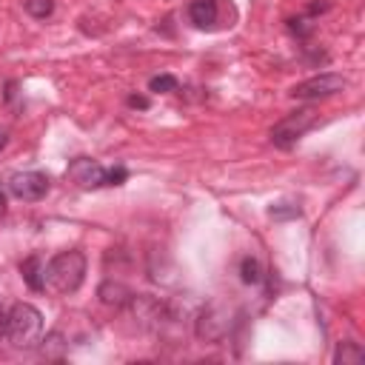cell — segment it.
I'll return each instance as SVG.
<instances>
[{"label":"cell","mask_w":365,"mask_h":365,"mask_svg":"<svg viewBox=\"0 0 365 365\" xmlns=\"http://www.w3.org/2000/svg\"><path fill=\"white\" fill-rule=\"evenodd\" d=\"M86 277V254L83 251H60L46 262V288L54 294H74Z\"/></svg>","instance_id":"obj_1"},{"label":"cell","mask_w":365,"mask_h":365,"mask_svg":"<svg viewBox=\"0 0 365 365\" xmlns=\"http://www.w3.org/2000/svg\"><path fill=\"white\" fill-rule=\"evenodd\" d=\"M40 334H43V314L34 305L17 302V305H11V311H6V339L14 348L37 345Z\"/></svg>","instance_id":"obj_2"},{"label":"cell","mask_w":365,"mask_h":365,"mask_svg":"<svg viewBox=\"0 0 365 365\" xmlns=\"http://www.w3.org/2000/svg\"><path fill=\"white\" fill-rule=\"evenodd\" d=\"M314 108H299V111H291L288 117H282L274 128H271V140H274V145H279V148H291L311 125H314Z\"/></svg>","instance_id":"obj_3"},{"label":"cell","mask_w":365,"mask_h":365,"mask_svg":"<svg viewBox=\"0 0 365 365\" xmlns=\"http://www.w3.org/2000/svg\"><path fill=\"white\" fill-rule=\"evenodd\" d=\"M345 88V77L342 74H317L311 80H302L291 88V97L294 100H319V97H328V94H336Z\"/></svg>","instance_id":"obj_4"},{"label":"cell","mask_w":365,"mask_h":365,"mask_svg":"<svg viewBox=\"0 0 365 365\" xmlns=\"http://www.w3.org/2000/svg\"><path fill=\"white\" fill-rule=\"evenodd\" d=\"M9 191L17 197V200H26V202H34L40 197L48 194V177L40 174V171H20L9 180Z\"/></svg>","instance_id":"obj_5"},{"label":"cell","mask_w":365,"mask_h":365,"mask_svg":"<svg viewBox=\"0 0 365 365\" xmlns=\"http://www.w3.org/2000/svg\"><path fill=\"white\" fill-rule=\"evenodd\" d=\"M66 177H68L74 185H80V188L106 185V168H103L97 160H91V157H77V160H71L68 168H66Z\"/></svg>","instance_id":"obj_6"},{"label":"cell","mask_w":365,"mask_h":365,"mask_svg":"<svg viewBox=\"0 0 365 365\" xmlns=\"http://www.w3.org/2000/svg\"><path fill=\"white\" fill-rule=\"evenodd\" d=\"M217 14H220V6L217 0H194L188 6V17L197 29H214L217 23Z\"/></svg>","instance_id":"obj_7"},{"label":"cell","mask_w":365,"mask_h":365,"mask_svg":"<svg viewBox=\"0 0 365 365\" xmlns=\"http://www.w3.org/2000/svg\"><path fill=\"white\" fill-rule=\"evenodd\" d=\"M20 274H23V282H26L31 291H43V288H46V262H43L37 254L29 257V259H23Z\"/></svg>","instance_id":"obj_8"},{"label":"cell","mask_w":365,"mask_h":365,"mask_svg":"<svg viewBox=\"0 0 365 365\" xmlns=\"http://www.w3.org/2000/svg\"><path fill=\"white\" fill-rule=\"evenodd\" d=\"M128 297H131L128 288L120 285V282H103V285H100V299H103L106 305H123Z\"/></svg>","instance_id":"obj_9"},{"label":"cell","mask_w":365,"mask_h":365,"mask_svg":"<svg viewBox=\"0 0 365 365\" xmlns=\"http://www.w3.org/2000/svg\"><path fill=\"white\" fill-rule=\"evenodd\" d=\"M362 348L356 345V342H339V348H336V354H334V362H342V365H356V362H362Z\"/></svg>","instance_id":"obj_10"},{"label":"cell","mask_w":365,"mask_h":365,"mask_svg":"<svg viewBox=\"0 0 365 365\" xmlns=\"http://www.w3.org/2000/svg\"><path fill=\"white\" fill-rule=\"evenodd\" d=\"M240 277H242L245 285H257V282L262 279V274H259V262H257L254 257H245V259L240 262Z\"/></svg>","instance_id":"obj_11"},{"label":"cell","mask_w":365,"mask_h":365,"mask_svg":"<svg viewBox=\"0 0 365 365\" xmlns=\"http://www.w3.org/2000/svg\"><path fill=\"white\" fill-rule=\"evenodd\" d=\"M148 88H151V91H160V94L177 91V77H174V74H157V77L148 80Z\"/></svg>","instance_id":"obj_12"},{"label":"cell","mask_w":365,"mask_h":365,"mask_svg":"<svg viewBox=\"0 0 365 365\" xmlns=\"http://www.w3.org/2000/svg\"><path fill=\"white\" fill-rule=\"evenodd\" d=\"M299 214H302L299 205H288V202H279V205H271L268 208V217H274V220H294Z\"/></svg>","instance_id":"obj_13"},{"label":"cell","mask_w":365,"mask_h":365,"mask_svg":"<svg viewBox=\"0 0 365 365\" xmlns=\"http://www.w3.org/2000/svg\"><path fill=\"white\" fill-rule=\"evenodd\" d=\"M26 11L31 17H48L54 11V0H26Z\"/></svg>","instance_id":"obj_14"},{"label":"cell","mask_w":365,"mask_h":365,"mask_svg":"<svg viewBox=\"0 0 365 365\" xmlns=\"http://www.w3.org/2000/svg\"><path fill=\"white\" fill-rule=\"evenodd\" d=\"M125 177H128V171H125L123 165H117V168L106 171V185H123V182H125Z\"/></svg>","instance_id":"obj_15"},{"label":"cell","mask_w":365,"mask_h":365,"mask_svg":"<svg viewBox=\"0 0 365 365\" xmlns=\"http://www.w3.org/2000/svg\"><path fill=\"white\" fill-rule=\"evenodd\" d=\"M128 106H131V108H148V97L131 94V97H128Z\"/></svg>","instance_id":"obj_16"},{"label":"cell","mask_w":365,"mask_h":365,"mask_svg":"<svg viewBox=\"0 0 365 365\" xmlns=\"http://www.w3.org/2000/svg\"><path fill=\"white\" fill-rule=\"evenodd\" d=\"M0 336H6V311L0 305Z\"/></svg>","instance_id":"obj_17"},{"label":"cell","mask_w":365,"mask_h":365,"mask_svg":"<svg viewBox=\"0 0 365 365\" xmlns=\"http://www.w3.org/2000/svg\"><path fill=\"white\" fill-rule=\"evenodd\" d=\"M6 143H9V131H6V128H0V151L6 148Z\"/></svg>","instance_id":"obj_18"}]
</instances>
